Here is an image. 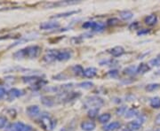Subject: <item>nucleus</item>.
Wrapping results in <instances>:
<instances>
[{
  "label": "nucleus",
  "instance_id": "f257e3e1",
  "mask_svg": "<svg viewBox=\"0 0 160 131\" xmlns=\"http://www.w3.org/2000/svg\"><path fill=\"white\" fill-rule=\"evenodd\" d=\"M40 49L39 46L38 45H30L22 49L20 51H16L13 54V57L18 59H22V58H36L38 57L39 55Z\"/></svg>",
  "mask_w": 160,
  "mask_h": 131
},
{
  "label": "nucleus",
  "instance_id": "f03ea898",
  "mask_svg": "<svg viewBox=\"0 0 160 131\" xmlns=\"http://www.w3.org/2000/svg\"><path fill=\"white\" fill-rule=\"evenodd\" d=\"M40 124L41 126L47 131L52 130L55 126H56V121L52 120L51 116L48 114H44L40 117Z\"/></svg>",
  "mask_w": 160,
  "mask_h": 131
},
{
  "label": "nucleus",
  "instance_id": "7ed1b4c3",
  "mask_svg": "<svg viewBox=\"0 0 160 131\" xmlns=\"http://www.w3.org/2000/svg\"><path fill=\"white\" fill-rule=\"evenodd\" d=\"M105 25L102 22H96V21H86L83 24V28L86 29H92L93 31H102L104 29Z\"/></svg>",
  "mask_w": 160,
  "mask_h": 131
},
{
  "label": "nucleus",
  "instance_id": "20e7f679",
  "mask_svg": "<svg viewBox=\"0 0 160 131\" xmlns=\"http://www.w3.org/2000/svg\"><path fill=\"white\" fill-rule=\"evenodd\" d=\"M86 105L92 108H98L103 105V100L99 97H91L86 99Z\"/></svg>",
  "mask_w": 160,
  "mask_h": 131
},
{
  "label": "nucleus",
  "instance_id": "39448f33",
  "mask_svg": "<svg viewBox=\"0 0 160 131\" xmlns=\"http://www.w3.org/2000/svg\"><path fill=\"white\" fill-rule=\"evenodd\" d=\"M72 56V53L71 51H55V58L56 60L59 61H66V60H69V58Z\"/></svg>",
  "mask_w": 160,
  "mask_h": 131
},
{
  "label": "nucleus",
  "instance_id": "423d86ee",
  "mask_svg": "<svg viewBox=\"0 0 160 131\" xmlns=\"http://www.w3.org/2000/svg\"><path fill=\"white\" fill-rule=\"evenodd\" d=\"M143 121L142 120H132V121H130L128 122L126 126V129L127 131H137L139 130L142 126Z\"/></svg>",
  "mask_w": 160,
  "mask_h": 131
},
{
  "label": "nucleus",
  "instance_id": "0eeeda50",
  "mask_svg": "<svg viewBox=\"0 0 160 131\" xmlns=\"http://www.w3.org/2000/svg\"><path fill=\"white\" fill-rule=\"evenodd\" d=\"M26 114L28 116L31 117V118H36L37 116H38L40 114V108L38 105H29L26 108Z\"/></svg>",
  "mask_w": 160,
  "mask_h": 131
},
{
  "label": "nucleus",
  "instance_id": "6e6552de",
  "mask_svg": "<svg viewBox=\"0 0 160 131\" xmlns=\"http://www.w3.org/2000/svg\"><path fill=\"white\" fill-rule=\"evenodd\" d=\"M60 27V23L55 21H46L40 24L39 28L43 30H50V29H58Z\"/></svg>",
  "mask_w": 160,
  "mask_h": 131
},
{
  "label": "nucleus",
  "instance_id": "1a4fd4ad",
  "mask_svg": "<svg viewBox=\"0 0 160 131\" xmlns=\"http://www.w3.org/2000/svg\"><path fill=\"white\" fill-rule=\"evenodd\" d=\"M26 124H24L22 121H17L13 122L11 125L8 127L7 130L8 131H25L26 129Z\"/></svg>",
  "mask_w": 160,
  "mask_h": 131
},
{
  "label": "nucleus",
  "instance_id": "9d476101",
  "mask_svg": "<svg viewBox=\"0 0 160 131\" xmlns=\"http://www.w3.org/2000/svg\"><path fill=\"white\" fill-rule=\"evenodd\" d=\"M22 95H23L22 91H21V90H19V89H15V88H13V89H12L11 91L8 92L7 98H8V100H9V101H12V100H14L15 98H18V97H20L21 96H22Z\"/></svg>",
  "mask_w": 160,
  "mask_h": 131
},
{
  "label": "nucleus",
  "instance_id": "9b49d317",
  "mask_svg": "<svg viewBox=\"0 0 160 131\" xmlns=\"http://www.w3.org/2000/svg\"><path fill=\"white\" fill-rule=\"evenodd\" d=\"M96 128V125L93 121L85 120L81 123V129L84 131H93Z\"/></svg>",
  "mask_w": 160,
  "mask_h": 131
},
{
  "label": "nucleus",
  "instance_id": "f8f14e48",
  "mask_svg": "<svg viewBox=\"0 0 160 131\" xmlns=\"http://www.w3.org/2000/svg\"><path fill=\"white\" fill-rule=\"evenodd\" d=\"M109 53L113 57H120L125 53V49L122 46H115L112 49L109 50Z\"/></svg>",
  "mask_w": 160,
  "mask_h": 131
},
{
  "label": "nucleus",
  "instance_id": "ddd939ff",
  "mask_svg": "<svg viewBox=\"0 0 160 131\" xmlns=\"http://www.w3.org/2000/svg\"><path fill=\"white\" fill-rule=\"evenodd\" d=\"M144 22L148 26H154L158 22V17L156 14H149L144 19Z\"/></svg>",
  "mask_w": 160,
  "mask_h": 131
},
{
  "label": "nucleus",
  "instance_id": "4468645a",
  "mask_svg": "<svg viewBox=\"0 0 160 131\" xmlns=\"http://www.w3.org/2000/svg\"><path fill=\"white\" fill-rule=\"evenodd\" d=\"M120 127H121V124H120L119 121H113L111 123H109V125L105 126L103 128V131H114L118 129Z\"/></svg>",
  "mask_w": 160,
  "mask_h": 131
},
{
  "label": "nucleus",
  "instance_id": "2eb2a0df",
  "mask_svg": "<svg viewBox=\"0 0 160 131\" xmlns=\"http://www.w3.org/2000/svg\"><path fill=\"white\" fill-rule=\"evenodd\" d=\"M97 74V69L95 68H87L84 71V76L87 78H92Z\"/></svg>",
  "mask_w": 160,
  "mask_h": 131
},
{
  "label": "nucleus",
  "instance_id": "dca6fc26",
  "mask_svg": "<svg viewBox=\"0 0 160 131\" xmlns=\"http://www.w3.org/2000/svg\"><path fill=\"white\" fill-rule=\"evenodd\" d=\"M119 16L123 21H129L133 17V13L129 10H125V11L120 12Z\"/></svg>",
  "mask_w": 160,
  "mask_h": 131
},
{
  "label": "nucleus",
  "instance_id": "f3484780",
  "mask_svg": "<svg viewBox=\"0 0 160 131\" xmlns=\"http://www.w3.org/2000/svg\"><path fill=\"white\" fill-rule=\"evenodd\" d=\"M150 70V68L148 64L142 63L137 67V74H145L147 72H149Z\"/></svg>",
  "mask_w": 160,
  "mask_h": 131
},
{
  "label": "nucleus",
  "instance_id": "a211bd4d",
  "mask_svg": "<svg viewBox=\"0 0 160 131\" xmlns=\"http://www.w3.org/2000/svg\"><path fill=\"white\" fill-rule=\"evenodd\" d=\"M110 118H111V115L108 113H106V114H101L100 116H99V118H98V120H99V122L100 123H102V124H105V123H108L110 120Z\"/></svg>",
  "mask_w": 160,
  "mask_h": 131
},
{
  "label": "nucleus",
  "instance_id": "6ab92c4d",
  "mask_svg": "<svg viewBox=\"0 0 160 131\" xmlns=\"http://www.w3.org/2000/svg\"><path fill=\"white\" fill-rule=\"evenodd\" d=\"M55 58V51H49L46 55L44 56V60L47 63H51L54 61Z\"/></svg>",
  "mask_w": 160,
  "mask_h": 131
},
{
  "label": "nucleus",
  "instance_id": "aec40b11",
  "mask_svg": "<svg viewBox=\"0 0 160 131\" xmlns=\"http://www.w3.org/2000/svg\"><path fill=\"white\" fill-rule=\"evenodd\" d=\"M149 105H150V106H151L152 108H155V109L160 108V97H152V98L150 99Z\"/></svg>",
  "mask_w": 160,
  "mask_h": 131
},
{
  "label": "nucleus",
  "instance_id": "412c9836",
  "mask_svg": "<svg viewBox=\"0 0 160 131\" xmlns=\"http://www.w3.org/2000/svg\"><path fill=\"white\" fill-rule=\"evenodd\" d=\"M138 111L136 109L134 108H131V109H128L127 111H126V114H125V117H126V119H130V118H133V117H136L138 116Z\"/></svg>",
  "mask_w": 160,
  "mask_h": 131
},
{
  "label": "nucleus",
  "instance_id": "4be33fe9",
  "mask_svg": "<svg viewBox=\"0 0 160 131\" xmlns=\"http://www.w3.org/2000/svg\"><path fill=\"white\" fill-rule=\"evenodd\" d=\"M72 71L74 72V74L78 76H80V75H84V68L80 66V65H76L72 68Z\"/></svg>",
  "mask_w": 160,
  "mask_h": 131
},
{
  "label": "nucleus",
  "instance_id": "5701e85b",
  "mask_svg": "<svg viewBox=\"0 0 160 131\" xmlns=\"http://www.w3.org/2000/svg\"><path fill=\"white\" fill-rule=\"evenodd\" d=\"M160 89L159 83H149L146 86V91L149 92H153V91H158Z\"/></svg>",
  "mask_w": 160,
  "mask_h": 131
},
{
  "label": "nucleus",
  "instance_id": "b1692460",
  "mask_svg": "<svg viewBox=\"0 0 160 131\" xmlns=\"http://www.w3.org/2000/svg\"><path fill=\"white\" fill-rule=\"evenodd\" d=\"M124 73L128 75H132V74H136L137 73V67L135 66H131V67H128L124 70Z\"/></svg>",
  "mask_w": 160,
  "mask_h": 131
},
{
  "label": "nucleus",
  "instance_id": "393cba45",
  "mask_svg": "<svg viewBox=\"0 0 160 131\" xmlns=\"http://www.w3.org/2000/svg\"><path fill=\"white\" fill-rule=\"evenodd\" d=\"M88 116L93 119V118H96L97 117L98 114H99V108H91L88 111Z\"/></svg>",
  "mask_w": 160,
  "mask_h": 131
},
{
  "label": "nucleus",
  "instance_id": "a878e982",
  "mask_svg": "<svg viewBox=\"0 0 160 131\" xmlns=\"http://www.w3.org/2000/svg\"><path fill=\"white\" fill-rule=\"evenodd\" d=\"M80 88H83V89H86V90H88V89H91L92 87L93 86V83L91 82H81L78 84Z\"/></svg>",
  "mask_w": 160,
  "mask_h": 131
},
{
  "label": "nucleus",
  "instance_id": "bb28decb",
  "mask_svg": "<svg viewBox=\"0 0 160 131\" xmlns=\"http://www.w3.org/2000/svg\"><path fill=\"white\" fill-rule=\"evenodd\" d=\"M41 101H42V103H43V105H47V106H52V105H53L52 100H51L49 97H42V98H41Z\"/></svg>",
  "mask_w": 160,
  "mask_h": 131
},
{
  "label": "nucleus",
  "instance_id": "cd10ccee",
  "mask_svg": "<svg viewBox=\"0 0 160 131\" xmlns=\"http://www.w3.org/2000/svg\"><path fill=\"white\" fill-rule=\"evenodd\" d=\"M78 12L77 11H71V12H63V13H60V14H57L55 15L54 18H61V17H67L69 15H71V14H74V13H77Z\"/></svg>",
  "mask_w": 160,
  "mask_h": 131
},
{
  "label": "nucleus",
  "instance_id": "c85d7f7f",
  "mask_svg": "<svg viewBox=\"0 0 160 131\" xmlns=\"http://www.w3.org/2000/svg\"><path fill=\"white\" fill-rule=\"evenodd\" d=\"M118 22H119V21L117 18H112V19H109L107 21V23L109 26H115V25L118 24Z\"/></svg>",
  "mask_w": 160,
  "mask_h": 131
},
{
  "label": "nucleus",
  "instance_id": "c756f323",
  "mask_svg": "<svg viewBox=\"0 0 160 131\" xmlns=\"http://www.w3.org/2000/svg\"><path fill=\"white\" fill-rule=\"evenodd\" d=\"M149 64L151 65V66H156V67H158V66H159L160 65V58H155L154 59H152V60H150V62Z\"/></svg>",
  "mask_w": 160,
  "mask_h": 131
},
{
  "label": "nucleus",
  "instance_id": "7c9ffc66",
  "mask_svg": "<svg viewBox=\"0 0 160 131\" xmlns=\"http://www.w3.org/2000/svg\"><path fill=\"white\" fill-rule=\"evenodd\" d=\"M6 122H7V120H6V117L0 116V129L6 127Z\"/></svg>",
  "mask_w": 160,
  "mask_h": 131
},
{
  "label": "nucleus",
  "instance_id": "2f4dec72",
  "mask_svg": "<svg viewBox=\"0 0 160 131\" xmlns=\"http://www.w3.org/2000/svg\"><path fill=\"white\" fill-rule=\"evenodd\" d=\"M126 111L127 110H126V106H122V107H119L117 110V114H118V115H123V114H126Z\"/></svg>",
  "mask_w": 160,
  "mask_h": 131
},
{
  "label": "nucleus",
  "instance_id": "473e14b6",
  "mask_svg": "<svg viewBox=\"0 0 160 131\" xmlns=\"http://www.w3.org/2000/svg\"><path fill=\"white\" fill-rule=\"evenodd\" d=\"M118 74V72L117 70H111V71H109V73H108V75L110 76V77H116Z\"/></svg>",
  "mask_w": 160,
  "mask_h": 131
},
{
  "label": "nucleus",
  "instance_id": "72a5a7b5",
  "mask_svg": "<svg viewBox=\"0 0 160 131\" xmlns=\"http://www.w3.org/2000/svg\"><path fill=\"white\" fill-rule=\"evenodd\" d=\"M5 95H6V90L4 88L0 87V100L5 97Z\"/></svg>",
  "mask_w": 160,
  "mask_h": 131
},
{
  "label": "nucleus",
  "instance_id": "f704fd0d",
  "mask_svg": "<svg viewBox=\"0 0 160 131\" xmlns=\"http://www.w3.org/2000/svg\"><path fill=\"white\" fill-rule=\"evenodd\" d=\"M155 123H156V125L160 126V114L157 115V117L155 119Z\"/></svg>",
  "mask_w": 160,
  "mask_h": 131
},
{
  "label": "nucleus",
  "instance_id": "c9c22d12",
  "mask_svg": "<svg viewBox=\"0 0 160 131\" xmlns=\"http://www.w3.org/2000/svg\"><path fill=\"white\" fill-rule=\"evenodd\" d=\"M25 131H34V129L31 126L27 125L26 126V129H25Z\"/></svg>",
  "mask_w": 160,
  "mask_h": 131
},
{
  "label": "nucleus",
  "instance_id": "e433bc0d",
  "mask_svg": "<svg viewBox=\"0 0 160 131\" xmlns=\"http://www.w3.org/2000/svg\"><path fill=\"white\" fill-rule=\"evenodd\" d=\"M158 131H160V129H158Z\"/></svg>",
  "mask_w": 160,
  "mask_h": 131
}]
</instances>
